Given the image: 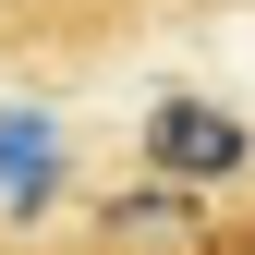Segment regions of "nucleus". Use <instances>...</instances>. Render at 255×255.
I'll return each instance as SVG.
<instances>
[{"label":"nucleus","mask_w":255,"mask_h":255,"mask_svg":"<svg viewBox=\"0 0 255 255\" xmlns=\"http://www.w3.org/2000/svg\"><path fill=\"white\" fill-rule=\"evenodd\" d=\"M182 0H0V61H110Z\"/></svg>","instance_id":"1"},{"label":"nucleus","mask_w":255,"mask_h":255,"mask_svg":"<svg viewBox=\"0 0 255 255\" xmlns=\"http://www.w3.org/2000/svg\"><path fill=\"white\" fill-rule=\"evenodd\" d=\"M146 170L158 182H243L255 170V134L231 110H207V98H170V110H146Z\"/></svg>","instance_id":"2"},{"label":"nucleus","mask_w":255,"mask_h":255,"mask_svg":"<svg viewBox=\"0 0 255 255\" xmlns=\"http://www.w3.org/2000/svg\"><path fill=\"white\" fill-rule=\"evenodd\" d=\"M0 255H134V243H110V231H85V243H37V231H12Z\"/></svg>","instance_id":"3"}]
</instances>
